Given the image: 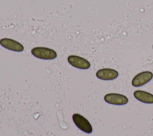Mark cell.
I'll return each instance as SVG.
<instances>
[{
	"mask_svg": "<svg viewBox=\"0 0 153 136\" xmlns=\"http://www.w3.org/2000/svg\"><path fill=\"white\" fill-rule=\"evenodd\" d=\"M31 53L33 56L43 60H53L57 57L54 50L46 47H35L31 50Z\"/></svg>",
	"mask_w": 153,
	"mask_h": 136,
	"instance_id": "obj_1",
	"label": "cell"
},
{
	"mask_svg": "<svg viewBox=\"0 0 153 136\" xmlns=\"http://www.w3.org/2000/svg\"><path fill=\"white\" fill-rule=\"evenodd\" d=\"M72 119L75 125L79 129L87 134H90L92 132L93 128L91 125L83 116L78 113H74L72 115Z\"/></svg>",
	"mask_w": 153,
	"mask_h": 136,
	"instance_id": "obj_2",
	"label": "cell"
},
{
	"mask_svg": "<svg viewBox=\"0 0 153 136\" xmlns=\"http://www.w3.org/2000/svg\"><path fill=\"white\" fill-rule=\"evenodd\" d=\"M153 78V73L149 71H144L137 74L132 79L131 84L133 86H142L149 82Z\"/></svg>",
	"mask_w": 153,
	"mask_h": 136,
	"instance_id": "obj_3",
	"label": "cell"
},
{
	"mask_svg": "<svg viewBox=\"0 0 153 136\" xmlns=\"http://www.w3.org/2000/svg\"><path fill=\"white\" fill-rule=\"evenodd\" d=\"M104 100L106 103L114 105H124L128 101L126 96L118 93L107 94L105 95Z\"/></svg>",
	"mask_w": 153,
	"mask_h": 136,
	"instance_id": "obj_4",
	"label": "cell"
},
{
	"mask_svg": "<svg viewBox=\"0 0 153 136\" xmlns=\"http://www.w3.org/2000/svg\"><path fill=\"white\" fill-rule=\"evenodd\" d=\"M68 61L71 65L80 69H88L90 67V62L79 56L71 55L68 57Z\"/></svg>",
	"mask_w": 153,
	"mask_h": 136,
	"instance_id": "obj_5",
	"label": "cell"
},
{
	"mask_svg": "<svg viewBox=\"0 0 153 136\" xmlns=\"http://www.w3.org/2000/svg\"><path fill=\"white\" fill-rule=\"evenodd\" d=\"M0 44L5 48L13 51L21 52L24 50L23 46L20 42L10 38L1 39L0 40Z\"/></svg>",
	"mask_w": 153,
	"mask_h": 136,
	"instance_id": "obj_6",
	"label": "cell"
},
{
	"mask_svg": "<svg viewBox=\"0 0 153 136\" xmlns=\"http://www.w3.org/2000/svg\"><path fill=\"white\" fill-rule=\"evenodd\" d=\"M118 72L117 70L109 68L100 69L96 73L97 78L105 81L115 79L118 76Z\"/></svg>",
	"mask_w": 153,
	"mask_h": 136,
	"instance_id": "obj_7",
	"label": "cell"
},
{
	"mask_svg": "<svg viewBox=\"0 0 153 136\" xmlns=\"http://www.w3.org/2000/svg\"><path fill=\"white\" fill-rule=\"evenodd\" d=\"M134 97L139 101L147 104L153 103V94L142 90L135 91L133 93Z\"/></svg>",
	"mask_w": 153,
	"mask_h": 136,
	"instance_id": "obj_8",
	"label": "cell"
},
{
	"mask_svg": "<svg viewBox=\"0 0 153 136\" xmlns=\"http://www.w3.org/2000/svg\"><path fill=\"white\" fill-rule=\"evenodd\" d=\"M152 48H153V46H152Z\"/></svg>",
	"mask_w": 153,
	"mask_h": 136,
	"instance_id": "obj_9",
	"label": "cell"
}]
</instances>
